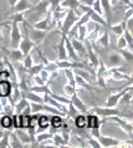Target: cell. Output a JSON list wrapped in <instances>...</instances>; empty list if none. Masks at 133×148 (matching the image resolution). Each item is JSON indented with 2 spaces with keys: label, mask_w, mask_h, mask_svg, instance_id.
<instances>
[{
  "label": "cell",
  "mask_w": 133,
  "mask_h": 148,
  "mask_svg": "<svg viewBox=\"0 0 133 148\" xmlns=\"http://www.w3.org/2000/svg\"><path fill=\"white\" fill-rule=\"evenodd\" d=\"M77 19H78V16L76 15V13H75L73 10L69 9L67 13H66V15H65V18L62 19V21L60 24V32H61V35L67 36L70 29H71L75 24H76Z\"/></svg>",
  "instance_id": "6da1fadb"
},
{
  "label": "cell",
  "mask_w": 133,
  "mask_h": 148,
  "mask_svg": "<svg viewBox=\"0 0 133 148\" xmlns=\"http://www.w3.org/2000/svg\"><path fill=\"white\" fill-rule=\"evenodd\" d=\"M98 142L101 147H105V148H110V147H132V143H126V142H122L119 139L114 138V137H111V136H99L98 138Z\"/></svg>",
  "instance_id": "7a4b0ae2"
},
{
  "label": "cell",
  "mask_w": 133,
  "mask_h": 148,
  "mask_svg": "<svg viewBox=\"0 0 133 148\" xmlns=\"http://www.w3.org/2000/svg\"><path fill=\"white\" fill-rule=\"evenodd\" d=\"M106 121L107 122H113L116 123L119 128L123 130L126 133L128 134H132V131H133V125H132V122L131 121H126V120H122L121 116H118V114H114V116H110V117H107L106 118Z\"/></svg>",
  "instance_id": "3957f363"
},
{
  "label": "cell",
  "mask_w": 133,
  "mask_h": 148,
  "mask_svg": "<svg viewBox=\"0 0 133 148\" xmlns=\"http://www.w3.org/2000/svg\"><path fill=\"white\" fill-rule=\"evenodd\" d=\"M11 29H10V45L12 49H16L19 46V42L21 40L23 35H21V31H20V26L18 23H10Z\"/></svg>",
  "instance_id": "277c9868"
},
{
  "label": "cell",
  "mask_w": 133,
  "mask_h": 148,
  "mask_svg": "<svg viewBox=\"0 0 133 148\" xmlns=\"http://www.w3.org/2000/svg\"><path fill=\"white\" fill-rule=\"evenodd\" d=\"M30 26V25H29ZM31 29L29 30L27 29V36L30 38V40H32L35 44H39L45 38H46V35H47V30H39V29H35V27H32L30 26Z\"/></svg>",
  "instance_id": "5b68a950"
},
{
  "label": "cell",
  "mask_w": 133,
  "mask_h": 148,
  "mask_svg": "<svg viewBox=\"0 0 133 148\" xmlns=\"http://www.w3.org/2000/svg\"><path fill=\"white\" fill-rule=\"evenodd\" d=\"M91 111H93V113H96L97 116H101V117H110V116H114V114H121L119 111L116 108V107H93Z\"/></svg>",
  "instance_id": "8992f818"
},
{
  "label": "cell",
  "mask_w": 133,
  "mask_h": 148,
  "mask_svg": "<svg viewBox=\"0 0 133 148\" xmlns=\"http://www.w3.org/2000/svg\"><path fill=\"white\" fill-rule=\"evenodd\" d=\"M50 9V1L49 0H39L34 6H31L30 11H36L37 15L40 16H45L46 13Z\"/></svg>",
  "instance_id": "52a82bcc"
},
{
  "label": "cell",
  "mask_w": 133,
  "mask_h": 148,
  "mask_svg": "<svg viewBox=\"0 0 133 148\" xmlns=\"http://www.w3.org/2000/svg\"><path fill=\"white\" fill-rule=\"evenodd\" d=\"M70 102L76 107L80 112H82V113H86V112H90V110H88V107L84 103V101L80 98V96H78V93L76 92V93H73L71 97H70Z\"/></svg>",
  "instance_id": "ba28073f"
},
{
  "label": "cell",
  "mask_w": 133,
  "mask_h": 148,
  "mask_svg": "<svg viewBox=\"0 0 133 148\" xmlns=\"http://www.w3.org/2000/svg\"><path fill=\"white\" fill-rule=\"evenodd\" d=\"M50 25H51V11L49 10L44 19L39 20V21L35 23L34 25H31V26L35 29H39V30H49Z\"/></svg>",
  "instance_id": "9c48e42d"
},
{
  "label": "cell",
  "mask_w": 133,
  "mask_h": 148,
  "mask_svg": "<svg viewBox=\"0 0 133 148\" xmlns=\"http://www.w3.org/2000/svg\"><path fill=\"white\" fill-rule=\"evenodd\" d=\"M6 59L10 61L12 64H16V62H21L23 59H24V55L23 52L19 50L18 47L16 49H11V50H6Z\"/></svg>",
  "instance_id": "30bf717a"
},
{
  "label": "cell",
  "mask_w": 133,
  "mask_h": 148,
  "mask_svg": "<svg viewBox=\"0 0 133 148\" xmlns=\"http://www.w3.org/2000/svg\"><path fill=\"white\" fill-rule=\"evenodd\" d=\"M69 38V36H67ZM70 41H71V44H72V46L75 49V51H76V54L78 55V57H81V56H84V55H87V51H86V46H85V44L82 42L81 40H78L77 38H70Z\"/></svg>",
  "instance_id": "8fae6325"
},
{
  "label": "cell",
  "mask_w": 133,
  "mask_h": 148,
  "mask_svg": "<svg viewBox=\"0 0 133 148\" xmlns=\"http://www.w3.org/2000/svg\"><path fill=\"white\" fill-rule=\"evenodd\" d=\"M12 82L10 79L0 81V97H8L11 93Z\"/></svg>",
  "instance_id": "7c38bea8"
},
{
  "label": "cell",
  "mask_w": 133,
  "mask_h": 148,
  "mask_svg": "<svg viewBox=\"0 0 133 148\" xmlns=\"http://www.w3.org/2000/svg\"><path fill=\"white\" fill-rule=\"evenodd\" d=\"M65 49H66V52H67V57H69L70 60H72V61H80V57H78V55L76 54V51H75V49L72 46L71 41H70V38H67V36L65 38Z\"/></svg>",
  "instance_id": "4fadbf2b"
},
{
  "label": "cell",
  "mask_w": 133,
  "mask_h": 148,
  "mask_svg": "<svg viewBox=\"0 0 133 148\" xmlns=\"http://www.w3.org/2000/svg\"><path fill=\"white\" fill-rule=\"evenodd\" d=\"M86 120H87V126L86 128H99V126H101V121H99V118L96 113H88L86 116Z\"/></svg>",
  "instance_id": "5bb4252c"
},
{
  "label": "cell",
  "mask_w": 133,
  "mask_h": 148,
  "mask_svg": "<svg viewBox=\"0 0 133 148\" xmlns=\"http://www.w3.org/2000/svg\"><path fill=\"white\" fill-rule=\"evenodd\" d=\"M110 73L113 77L114 81H121V80H126V81H132V75H127V73L121 72L117 67H111L110 69Z\"/></svg>",
  "instance_id": "9a60e30c"
},
{
  "label": "cell",
  "mask_w": 133,
  "mask_h": 148,
  "mask_svg": "<svg viewBox=\"0 0 133 148\" xmlns=\"http://www.w3.org/2000/svg\"><path fill=\"white\" fill-rule=\"evenodd\" d=\"M31 6H32L31 3L27 1V0H19V1L12 6V9H14V13H26V11L31 9Z\"/></svg>",
  "instance_id": "2e32d148"
},
{
  "label": "cell",
  "mask_w": 133,
  "mask_h": 148,
  "mask_svg": "<svg viewBox=\"0 0 133 148\" xmlns=\"http://www.w3.org/2000/svg\"><path fill=\"white\" fill-rule=\"evenodd\" d=\"M15 134L18 136V138H19V141L23 143L24 146H26V145H30V143H32L31 141V136L29 134V132H26V131H24L23 128H16L15 131Z\"/></svg>",
  "instance_id": "e0dca14e"
},
{
  "label": "cell",
  "mask_w": 133,
  "mask_h": 148,
  "mask_svg": "<svg viewBox=\"0 0 133 148\" xmlns=\"http://www.w3.org/2000/svg\"><path fill=\"white\" fill-rule=\"evenodd\" d=\"M101 1V6H102V11H103V15H106V21L107 24H111V20H112V3L110 0H99Z\"/></svg>",
  "instance_id": "ac0fdd59"
},
{
  "label": "cell",
  "mask_w": 133,
  "mask_h": 148,
  "mask_svg": "<svg viewBox=\"0 0 133 148\" xmlns=\"http://www.w3.org/2000/svg\"><path fill=\"white\" fill-rule=\"evenodd\" d=\"M122 56L118 54V52H113V54H110L108 57H107V62L111 67H118L122 65Z\"/></svg>",
  "instance_id": "d6986e66"
},
{
  "label": "cell",
  "mask_w": 133,
  "mask_h": 148,
  "mask_svg": "<svg viewBox=\"0 0 133 148\" xmlns=\"http://www.w3.org/2000/svg\"><path fill=\"white\" fill-rule=\"evenodd\" d=\"M37 132H41V131H47V128L50 127V117L46 114H41L39 116V120H37ZM36 133V132H35Z\"/></svg>",
  "instance_id": "ffe728a7"
},
{
  "label": "cell",
  "mask_w": 133,
  "mask_h": 148,
  "mask_svg": "<svg viewBox=\"0 0 133 148\" xmlns=\"http://www.w3.org/2000/svg\"><path fill=\"white\" fill-rule=\"evenodd\" d=\"M90 19H91V21H93V24H97V25L102 26V27H105V29H107V26H108V24H107L106 19L103 18L102 15H99V14H97V13H95L93 10L91 11V14H90Z\"/></svg>",
  "instance_id": "44dd1931"
},
{
  "label": "cell",
  "mask_w": 133,
  "mask_h": 148,
  "mask_svg": "<svg viewBox=\"0 0 133 148\" xmlns=\"http://www.w3.org/2000/svg\"><path fill=\"white\" fill-rule=\"evenodd\" d=\"M75 80H76V86H80V87L85 88V90H87V91H90V92L96 91V88L93 87V85H91L90 82H87L86 80L82 79L81 76L76 75V73H75Z\"/></svg>",
  "instance_id": "7402d4cb"
},
{
  "label": "cell",
  "mask_w": 133,
  "mask_h": 148,
  "mask_svg": "<svg viewBox=\"0 0 133 148\" xmlns=\"http://www.w3.org/2000/svg\"><path fill=\"white\" fill-rule=\"evenodd\" d=\"M65 35H61V39H60V42L57 45V54H59V60H67V52H66V49H65Z\"/></svg>",
  "instance_id": "603a6c76"
},
{
  "label": "cell",
  "mask_w": 133,
  "mask_h": 148,
  "mask_svg": "<svg viewBox=\"0 0 133 148\" xmlns=\"http://www.w3.org/2000/svg\"><path fill=\"white\" fill-rule=\"evenodd\" d=\"M96 41H97V44L99 45V46L108 47V45H110V34H108V30L105 29L102 34L98 35V38L96 39Z\"/></svg>",
  "instance_id": "cb8c5ba5"
},
{
  "label": "cell",
  "mask_w": 133,
  "mask_h": 148,
  "mask_svg": "<svg viewBox=\"0 0 133 148\" xmlns=\"http://www.w3.org/2000/svg\"><path fill=\"white\" fill-rule=\"evenodd\" d=\"M107 30H110V31H112L114 35H117V36H119V35H122L123 34V30H126V21H122L119 23V24H116V25H110L107 26Z\"/></svg>",
  "instance_id": "d4e9b609"
},
{
  "label": "cell",
  "mask_w": 133,
  "mask_h": 148,
  "mask_svg": "<svg viewBox=\"0 0 133 148\" xmlns=\"http://www.w3.org/2000/svg\"><path fill=\"white\" fill-rule=\"evenodd\" d=\"M23 97H25L29 102H39V103H44V98L40 93H36L34 91H27Z\"/></svg>",
  "instance_id": "484cf974"
},
{
  "label": "cell",
  "mask_w": 133,
  "mask_h": 148,
  "mask_svg": "<svg viewBox=\"0 0 133 148\" xmlns=\"http://www.w3.org/2000/svg\"><path fill=\"white\" fill-rule=\"evenodd\" d=\"M30 103V102H29L26 98L25 97H21L20 98V100H18L14 103V113H16V114H20L24 111V108L26 107V106Z\"/></svg>",
  "instance_id": "4316f807"
},
{
  "label": "cell",
  "mask_w": 133,
  "mask_h": 148,
  "mask_svg": "<svg viewBox=\"0 0 133 148\" xmlns=\"http://www.w3.org/2000/svg\"><path fill=\"white\" fill-rule=\"evenodd\" d=\"M62 123H64V118H62L61 114H52L50 117V126L52 127V130L61 128Z\"/></svg>",
  "instance_id": "83f0119b"
},
{
  "label": "cell",
  "mask_w": 133,
  "mask_h": 148,
  "mask_svg": "<svg viewBox=\"0 0 133 148\" xmlns=\"http://www.w3.org/2000/svg\"><path fill=\"white\" fill-rule=\"evenodd\" d=\"M0 126L3 130H11L12 128V118L9 114H5L0 117Z\"/></svg>",
  "instance_id": "f1b7e54d"
},
{
  "label": "cell",
  "mask_w": 133,
  "mask_h": 148,
  "mask_svg": "<svg viewBox=\"0 0 133 148\" xmlns=\"http://www.w3.org/2000/svg\"><path fill=\"white\" fill-rule=\"evenodd\" d=\"M52 138V132H47V131H41V132H36L35 136H34V139L35 142L37 143H41L46 139H50Z\"/></svg>",
  "instance_id": "f546056e"
},
{
  "label": "cell",
  "mask_w": 133,
  "mask_h": 148,
  "mask_svg": "<svg viewBox=\"0 0 133 148\" xmlns=\"http://www.w3.org/2000/svg\"><path fill=\"white\" fill-rule=\"evenodd\" d=\"M30 91H34L36 93H40V95H44V93H50L49 88V84H45V85H30Z\"/></svg>",
  "instance_id": "4dcf8cb0"
},
{
  "label": "cell",
  "mask_w": 133,
  "mask_h": 148,
  "mask_svg": "<svg viewBox=\"0 0 133 148\" xmlns=\"http://www.w3.org/2000/svg\"><path fill=\"white\" fill-rule=\"evenodd\" d=\"M75 126H76L77 130H85L86 126H87V120H86V116L84 113L82 114H77L75 117Z\"/></svg>",
  "instance_id": "1f68e13d"
},
{
  "label": "cell",
  "mask_w": 133,
  "mask_h": 148,
  "mask_svg": "<svg viewBox=\"0 0 133 148\" xmlns=\"http://www.w3.org/2000/svg\"><path fill=\"white\" fill-rule=\"evenodd\" d=\"M118 54L122 56L123 61H126L127 64L133 62V52L132 50H127V49H118Z\"/></svg>",
  "instance_id": "d6a6232c"
},
{
  "label": "cell",
  "mask_w": 133,
  "mask_h": 148,
  "mask_svg": "<svg viewBox=\"0 0 133 148\" xmlns=\"http://www.w3.org/2000/svg\"><path fill=\"white\" fill-rule=\"evenodd\" d=\"M60 5L70 10H76L80 5V0H61Z\"/></svg>",
  "instance_id": "836d02e7"
},
{
  "label": "cell",
  "mask_w": 133,
  "mask_h": 148,
  "mask_svg": "<svg viewBox=\"0 0 133 148\" xmlns=\"http://www.w3.org/2000/svg\"><path fill=\"white\" fill-rule=\"evenodd\" d=\"M9 143H10V148H23L24 145L19 141L18 136L15 134V132H10L9 136Z\"/></svg>",
  "instance_id": "e575fe53"
},
{
  "label": "cell",
  "mask_w": 133,
  "mask_h": 148,
  "mask_svg": "<svg viewBox=\"0 0 133 148\" xmlns=\"http://www.w3.org/2000/svg\"><path fill=\"white\" fill-rule=\"evenodd\" d=\"M30 116H31V114H25V113H20L19 114L20 128H23V130H27L29 128V123H30Z\"/></svg>",
  "instance_id": "d590c367"
},
{
  "label": "cell",
  "mask_w": 133,
  "mask_h": 148,
  "mask_svg": "<svg viewBox=\"0 0 133 148\" xmlns=\"http://www.w3.org/2000/svg\"><path fill=\"white\" fill-rule=\"evenodd\" d=\"M52 142H53V146L55 147H67L66 146V143L64 142V138L61 137V133H52Z\"/></svg>",
  "instance_id": "8d00e7d4"
},
{
  "label": "cell",
  "mask_w": 133,
  "mask_h": 148,
  "mask_svg": "<svg viewBox=\"0 0 133 148\" xmlns=\"http://www.w3.org/2000/svg\"><path fill=\"white\" fill-rule=\"evenodd\" d=\"M9 136H10V130H5V131H4L3 137L0 138V148H10Z\"/></svg>",
  "instance_id": "74e56055"
},
{
  "label": "cell",
  "mask_w": 133,
  "mask_h": 148,
  "mask_svg": "<svg viewBox=\"0 0 133 148\" xmlns=\"http://www.w3.org/2000/svg\"><path fill=\"white\" fill-rule=\"evenodd\" d=\"M64 75L66 76L69 84L73 86V87H76V80H75V73L72 71V69H64Z\"/></svg>",
  "instance_id": "f35d334b"
},
{
  "label": "cell",
  "mask_w": 133,
  "mask_h": 148,
  "mask_svg": "<svg viewBox=\"0 0 133 148\" xmlns=\"http://www.w3.org/2000/svg\"><path fill=\"white\" fill-rule=\"evenodd\" d=\"M76 31H77V39L81 40V41L85 40L87 34H88V30H87V26L86 25H77Z\"/></svg>",
  "instance_id": "ab89813d"
},
{
  "label": "cell",
  "mask_w": 133,
  "mask_h": 148,
  "mask_svg": "<svg viewBox=\"0 0 133 148\" xmlns=\"http://www.w3.org/2000/svg\"><path fill=\"white\" fill-rule=\"evenodd\" d=\"M91 11H92V10H91ZM91 11H87V13H84L82 15L78 16V19L76 21V25H86L87 23H90L91 21V19H90Z\"/></svg>",
  "instance_id": "60d3db41"
},
{
  "label": "cell",
  "mask_w": 133,
  "mask_h": 148,
  "mask_svg": "<svg viewBox=\"0 0 133 148\" xmlns=\"http://www.w3.org/2000/svg\"><path fill=\"white\" fill-rule=\"evenodd\" d=\"M43 69H44V64L40 62V64H34L30 69H27L26 71L29 72V75L30 76H34V75H37V73H39Z\"/></svg>",
  "instance_id": "b9f144b4"
},
{
  "label": "cell",
  "mask_w": 133,
  "mask_h": 148,
  "mask_svg": "<svg viewBox=\"0 0 133 148\" xmlns=\"http://www.w3.org/2000/svg\"><path fill=\"white\" fill-rule=\"evenodd\" d=\"M24 14L25 13H14L12 14L10 18H9V21L11 23H18V24H20V23H25L26 21V20H25V18H24Z\"/></svg>",
  "instance_id": "7bdbcfd3"
},
{
  "label": "cell",
  "mask_w": 133,
  "mask_h": 148,
  "mask_svg": "<svg viewBox=\"0 0 133 148\" xmlns=\"http://www.w3.org/2000/svg\"><path fill=\"white\" fill-rule=\"evenodd\" d=\"M50 96H51L52 98H55L56 101H59L60 103L65 105V106H67V105H69V102H70V97H67V96H61V95L52 93V92H50Z\"/></svg>",
  "instance_id": "ee69618b"
},
{
  "label": "cell",
  "mask_w": 133,
  "mask_h": 148,
  "mask_svg": "<svg viewBox=\"0 0 133 148\" xmlns=\"http://www.w3.org/2000/svg\"><path fill=\"white\" fill-rule=\"evenodd\" d=\"M23 67L25 70H27V69H30L32 65H34V60H32V56H31V52L30 54H27V55H25L24 56V59H23Z\"/></svg>",
  "instance_id": "f6af8a7d"
},
{
  "label": "cell",
  "mask_w": 133,
  "mask_h": 148,
  "mask_svg": "<svg viewBox=\"0 0 133 148\" xmlns=\"http://www.w3.org/2000/svg\"><path fill=\"white\" fill-rule=\"evenodd\" d=\"M123 36H124V39H126V41H127V46L130 47V50H132L133 49V36H132V31H130V30H123V34H122Z\"/></svg>",
  "instance_id": "bcb514c9"
},
{
  "label": "cell",
  "mask_w": 133,
  "mask_h": 148,
  "mask_svg": "<svg viewBox=\"0 0 133 148\" xmlns=\"http://www.w3.org/2000/svg\"><path fill=\"white\" fill-rule=\"evenodd\" d=\"M66 114H67L69 117H71V118H75L77 114H80V111L75 107L71 102H69V105H67V113H66Z\"/></svg>",
  "instance_id": "7dc6e473"
},
{
  "label": "cell",
  "mask_w": 133,
  "mask_h": 148,
  "mask_svg": "<svg viewBox=\"0 0 133 148\" xmlns=\"http://www.w3.org/2000/svg\"><path fill=\"white\" fill-rule=\"evenodd\" d=\"M44 69L49 71L50 73H53V72H57L59 71V67H57L56 62H53V61H49L46 65H44Z\"/></svg>",
  "instance_id": "c3c4849f"
},
{
  "label": "cell",
  "mask_w": 133,
  "mask_h": 148,
  "mask_svg": "<svg viewBox=\"0 0 133 148\" xmlns=\"http://www.w3.org/2000/svg\"><path fill=\"white\" fill-rule=\"evenodd\" d=\"M86 141H87V146L93 147V148H101V145H99L98 139L95 138V137H91L90 134H88V137L86 138Z\"/></svg>",
  "instance_id": "681fc988"
},
{
  "label": "cell",
  "mask_w": 133,
  "mask_h": 148,
  "mask_svg": "<svg viewBox=\"0 0 133 148\" xmlns=\"http://www.w3.org/2000/svg\"><path fill=\"white\" fill-rule=\"evenodd\" d=\"M61 137L64 138V142L66 143V146L71 147V145H70V141H71V133H70L69 130H62L61 131Z\"/></svg>",
  "instance_id": "f907efd6"
},
{
  "label": "cell",
  "mask_w": 133,
  "mask_h": 148,
  "mask_svg": "<svg viewBox=\"0 0 133 148\" xmlns=\"http://www.w3.org/2000/svg\"><path fill=\"white\" fill-rule=\"evenodd\" d=\"M64 92H65V95H66L67 97H71L73 93L77 92V90H76V87H73V86H71L70 84H67V85L64 86Z\"/></svg>",
  "instance_id": "816d5d0a"
},
{
  "label": "cell",
  "mask_w": 133,
  "mask_h": 148,
  "mask_svg": "<svg viewBox=\"0 0 133 148\" xmlns=\"http://www.w3.org/2000/svg\"><path fill=\"white\" fill-rule=\"evenodd\" d=\"M3 112L5 114H9V116H12L14 114V105L10 103V102H8L3 106Z\"/></svg>",
  "instance_id": "f5cc1de1"
},
{
  "label": "cell",
  "mask_w": 133,
  "mask_h": 148,
  "mask_svg": "<svg viewBox=\"0 0 133 148\" xmlns=\"http://www.w3.org/2000/svg\"><path fill=\"white\" fill-rule=\"evenodd\" d=\"M91 8H92V10L95 11V13H97V14L103 16V11H102V6H101V1H99V0H95Z\"/></svg>",
  "instance_id": "db71d44e"
},
{
  "label": "cell",
  "mask_w": 133,
  "mask_h": 148,
  "mask_svg": "<svg viewBox=\"0 0 133 148\" xmlns=\"http://www.w3.org/2000/svg\"><path fill=\"white\" fill-rule=\"evenodd\" d=\"M50 75H51V73H50L49 71H46L45 69H43V70H41V71L39 72V76L41 77V79H43V81L45 82V84H49V82H50Z\"/></svg>",
  "instance_id": "11a10c76"
},
{
  "label": "cell",
  "mask_w": 133,
  "mask_h": 148,
  "mask_svg": "<svg viewBox=\"0 0 133 148\" xmlns=\"http://www.w3.org/2000/svg\"><path fill=\"white\" fill-rule=\"evenodd\" d=\"M127 47V41L123 35H119L117 39V49H126Z\"/></svg>",
  "instance_id": "9f6ffc18"
},
{
  "label": "cell",
  "mask_w": 133,
  "mask_h": 148,
  "mask_svg": "<svg viewBox=\"0 0 133 148\" xmlns=\"http://www.w3.org/2000/svg\"><path fill=\"white\" fill-rule=\"evenodd\" d=\"M88 134L91 136V137H95V138H99V136H101V131H99V128H91Z\"/></svg>",
  "instance_id": "6f0895ef"
},
{
  "label": "cell",
  "mask_w": 133,
  "mask_h": 148,
  "mask_svg": "<svg viewBox=\"0 0 133 148\" xmlns=\"http://www.w3.org/2000/svg\"><path fill=\"white\" fill-rule=\"evenodd\" d=\"M132 16H133V9H132V6H128V9L123 14V21H126L127 19L132 18Z\"/></svg>",
  "instance_id": "680465c9"
},
{
  "label": "cell",
  "mask_w": 133,
  "mask_h": 148,
  "mask_svg": "<svg viewBox=\"0 0 133 148\" xmlns=\"http://www.w3.org/2000/svg\"><path fill=\"white\" fill-rule=\"evenodd\" d=\"M34 85H45V82L39 76V73H37V75H34Z\"/></svg>",
  "instance_id": "91938a15"
},
{
  "label": "cell",
  "mask_w": 133,
  "mask_h": 148,
  "mask_svg": "<svg viewBox=\"0 0 133 148\" xmlns=\"http://www.w3.org/2000/svg\"><path fill=\"white\" fill-rule=\"evenodd\" d=\"M95 0H80L81 4H84V5H87V6H92Z\"/></svg>",
  "instance_id": "94428289"
},
{
  "label": "cell",
  "mask_w": 133,
  "mask_h": 148,
  "mask_svg": "<svg viewBox=\"0 0 133 148\" xmlns=\"http://www.w3.org/2000/svg\"><path fill=\"white\" fill-rule=\"evenodd\" d=\"M8 1H9V5H10V6L12 8V6H14L15 4H16V3L19 1V0H8Z\"/></svg>",
  "instance_id": "6125c7cd"
},
{
  "label": "cell",
  "mask_w": 133,
  "mask_h": 148,
  "mask_svg": "<svg viewBox=\"0 0 133 148\" xmlns=\"http://www.w3.org/2000/svg\"><path fill=\"white\" fill-rule=\"evenodd\" d=\"M3 112V105H1V102H0V113Z\"/></svg>",
  "instance_id": "be15d7a7"
},
{
  "label": "cell",
  "mask_w": 133,
  "mask_h": 148,
  "mask_svg": "<svg viewBox=\"0 0 133 148\" xmlns=\"http://www.w3.org/2000/svg\"><path fill=\"white\" fill-rule=\"evenodd\" d=\"M110 1H111L112 4H114V3H117V1H118V0H110Z\"/></svg>",
  "instance_id": "e7e4bbea"
},
{
  "label": "cell",
  "mask_w": 133,
  "mask_h": 148,
  "mask_svg": "<svg viewBox=\"0 0 133 148\" xmlns=\"http://www.w3.org/2000/svg\"><path fill=\"white\" fill-rule=\"evenodd\" d=\"M3 134H4V131H0V138L3 137Z\"/></svg>",
  "instance_id": "03108f58"
}]
</instances>
